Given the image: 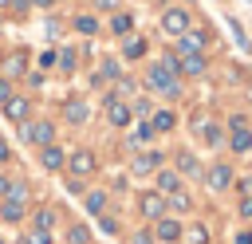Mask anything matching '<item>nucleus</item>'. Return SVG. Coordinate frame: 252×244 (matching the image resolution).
<instances>
[{
	"label": "nucleus",
	"mask_w": 252,
	"mask_h": 244,
	"mask_svg": "<svg viewBox=\"0 0 252 244\" xmlns=\"http://www.w3.org/2000/svg\"><path fill=\"white\" fill-rule=\"evenodd\" d=\"M146 83H150L154 91H161V94H169V98H177V79H173V71H169L165 63H158V67H150V75H146Z\"/></svg>",
	"instance_id": "nucleus-1"
},
{
	"label": "nucleus",
	"mask_w": 252,
	"mask_h": 244,
	"mask_svg": "<svg viewBox=\"0 0 252 244\" xmlns=\"http://www.w3.org/2000/svg\"><path fill=\"white\" fill-rule=\"evenodd\" d=\"M24 142H32V146L43 150V146L55 142V126H51V122H28V126H24Z\"/></svg>",
	"instance_id": "nucleus-2"
},
{
	"label": "nucleus",
	"mask_w": 252,
	"mask_h": 244,
	"mask_svg": "<svg viewBox=\"0 0 252 244\" xmlns=\"http://www.w3.org/2000/svg\"><path fill=\"white\" fill-rule=\"evenodd\" d=\"M67 169H71V177H75V181L91 177V173H94V153H91V150H75V153L67 157Z\"/></svg>",
	"instance_id": "nucleus-3"
},
{
	"label": "nucleus",
	"mask_w": 252,
	"mask_h": 244,
	"mask_svg": "<svg viewBox=\"0 0 252 244\" xmlns=\"http://www.w3.org/2000/svg\"><path fill=\"white\" fill-rule=\"evenodd\" d=\"M138 209H142V216L161 220V213H165V197H161V193H142V197H138Z\"/></svg>",
	"instance_id": "nucleus-4"
},
{
	"label": "nucleus",
	"mask_w": 252,
	"mask_h": 244,
	"mask_svg": "<svg viewBox=\"0 0 252 244\" xmlns=\"http://www.w3.org/2000/svg\"><path fill=\"white\" fill-rule=\"evenodd\" d=\"M161 28H165L169 35H185V31H189V16H185L181 8H169V12L161 16Z\"/></svg>",
	"instance_id": "nucleus-5"
},
{
	"label": "nucleus",
	"mask_w": 252,
	"mask_h": 244,
	"mask_svg": "<svg viewBox=\"0 0 252 244\" xmlns=\"http://www.w3.org/2000/svg\"><path fill=\"white\" fill-rule=\"evenodd\" d=\"M39 165H43L47 173H55V169H63V165H67V153L51 142V146H43V150H39Z\"/></svg>",
	"instance_id": "nucleus-6"
},
{
	"label": "nucleus",
	"mask_w": 252,
	"mask_h": 244,
	"mask_svg": "<svg viewBox=\"0 0 252 244\" xmlns=\"http://www.w3.org/2000/svg\"><path fill=\"white\" fill-rule=\"evenodd\" d=\"M106 118H110V126H130V106L118 98H106Z\"/></svg>",
	"instance_id": "nucleus-7"
},
{
	"label": "nucleus",
	"mask_w": 252,
	"mask_h": 244,
	"mask_svg": "<svg viewBox=\"0 0 252 244\" xmlns=\"http://www.w3.org/2000/svg\"><path fill=\"white\" fill-rule=\"evenodd\" d=\"M24 201H16V197H4L0 201V220H8V224H16V220H24Z\"/></svg>",
	"instance_id": "nucleus-8"
},
{
	"label": "nucleus",
	"mask_w": 252,
	"mask_h": 244,
	"mask_svg": "<svg viewBox=\"0 0 252 244\" xmlns=\"http://www.w3.org/2000/svg\"><path fill=\"white\" fill-rule=\"evenodd\" d=\"M173 71H185V75H201V71H205V59H201V55H181V59H173Z\"/></svg>",
	"instance_id": "nucleus-9"
},
{
	"label": "nucleus",
	"mask_w": 252,
	"mask_h": 244,
	"mask_svg": "<svg viewBox=\"0 0 252 244\" xmlns=\"http://www.w3.org/2000/svg\"><path fill=\"white\" fill-rule=\"evenodd\" d=\"M28 110H32V106H28V98H16V94H12V98L4 102V114H8L12 122H24V118H28Z\"/></svg>",
	"instance_id": "nucleus-10"
},
{
	"label": "nucleus",
	"mask_w": 252,
	"mask_h": 244,
	"mask_svg": "<svg viewBox=\"0 0 252 244\" xmlns=\"http://www.w3.org/2000/svg\"><path fill=\"white\" fill-rule=\"evenodd\" d=\"M63 114H67V122H75V126H79V122H87V114H91V110H87V102H83V98H67Z\"/></svg>",
	"instance_id": "nucleus-11"
},
{
	"label": "nucleus",
	"mask_w": 252,
	"mask_h": 244,
	"mask_svg": "<svg viewBox=\"0 0 252 244\" xmlns=\"http://www.w3.org/2000/svg\"><path fill=\"white\" fill-rule=\"evenodd\" d=\"M232 126H236V134H232V150H236V153L252 150V134L244 130V118H232Z\"/></svg>",
	"instance_id": "nucleus-12"
},
{
	"label": "nucleus",
	"mask_w": 252,
	"mask_h": 244,
	"mask_svg": "<svg viewBox=\"0 0 252 244\" xmlns=\"http://www.w3.org/2000/svg\"><path fill=\"white\" fill-rule=\"evenodd\" d=\"M154 236L169 244V240H177V236H181V224H177V220H169V216H161V220H158V228H154Z\"/></svg>",
	"instance_id": "nucleus-13"
},
{
	"label": "nucleus",
	"mask_w": 252,
	"mask_h": 244,
	"mask_svg": "<svg viewBox=\"0 0 252 244\" xmlns=\"http://www.w3.org/2000/svg\"><path fill=\"white\" fill-rule=\"evenodd\" d=\"M201 47H205V35L201 31H185L181 35V55H197Z\"/></svg>",
	"instance_id": "nucleus-14"
},
{
	"label": "nucleus",
	"mask_w": 252,
	"mask_h": 244,
	"mask_svg": "<svg viewBox=\"0 0 252 244\" xmlns=\"http://www.w3.org/2000/svg\"><path fill=\"white\" fill-rule=\"evenodd\" d=\"M161 165V153H138L134 157V173H154Z\"/></svg>",
	"instance_id": "nucleus-15"
},
{
	"label": "nucleus",
	"mask_w": 252,
	"mask_h": 244,
	"mask_svg": "<svg viewBox=\"0 0 252 244\" xmlns=\"http://www.w3.org/2000/svg\"><path fill=\"white\" fill-rule=\"evenodd\" d=\"M228 181H232V169L228 165H213L209 169V185L213 189H228Z\"/></svg>",
	"instance_id": "nucleus-16"
},
{
	"label": "nucleus",
	"mask_w": 252,
	"mask_h": 244,
	"mask_svg": "<svg viewBox=\"0 0 252 244\" xmlns=\"http://www.w3.org/2000/svg\"><path fill=\"white\" fill-rule=\"evenodd\" d=\"M158 189H161V197H165V193H177V189H181V177H177L173 169H161V173H158Z\"/></svg>",
	"instance_id": "nucleus-17"
},
{
	"label": "nucleus",
	"mask_w": 252,
	"mask_h": 244,
	"mask_svg": "<svg viewBox=\"0 0 252 244\" xmlns=\"http://www.w3.org/2000/svg\"><path fill=\"white\" fill-rule=\"evenodd\" d=\"M173 122H177V118H173V110H158V114H154V122H150V130H154V134H158V130H173Z\"/></svg>",
	"instance_id": "nucleus-18"
},
{
	"label": "nucleus",
	"mask_w": 252,
	"mask_h": 244,
	"mask_svg": "<svg viewBox=\"0 0 252 244\" xmlns=\"http://www.w3.org/2000/svg\"><path fill=\"white\" fill-rule=\"evenodd\" d=\"M51 224H55V213L51 209H35V228L39 232H51Z\"/></svg>",
	"instance_id": "nucleus-19"
},
{
	"label": "nucleus",
	"mask_w": 252,
	"mask_h": 244,
	"mask_svg": "<svg viewBox=\"0 0 252 244\" xmlns=\"http://www.w3.org/2000/svg\"><path fill=\"white\" fill-rule=\"evenodd\" d=\"M20 71H24V51H16V55L4 59V75H20Z\"/></svg>",
	"instance_id": "nucleus-20"
},
{
	"label": "nucleus",
	"mask_w": 252,
	"mask_h": 244,
	"mask_svg": "<svg viewBox=\"0 0 252 244\" xmlns=\"http://www.w3.org/2000/svg\"><path fill=\"white\" fill-rule=\"evenodd\" d=\"M102 209H106V193H98V189L87 193V213H102Z\"/></svg>",
	"instance_id": "nucleus-21"
},
{
	"label": "nucleus",
	"mask_w": 252,
	"mask_h": 244,
	"mask_svg": "<svg viewBox=\"0 0 252 244\" xmlns=\"http://www.w3.org/2000/svg\"><path fill=\"white\" fill-rule=\"evenodd\" d=\"M185 240H189V244H209V232H205V224H189Z\"/></svg>",
	"instance_id": "nucleus-22"
},
{
	"label": "nucleus",
	"mask_w": 252,
	"mask_h": 244,
	"mask_svg": "<svg viewBox=\"0 0 252 244\" xmlns=\"http://www.w3.org/2000/svg\"><path fill=\"white\" fill-rule=\"evenodd\" d=\"M75 31H83V35H94V31H98L94 16H79V20H75Z\"/></svg>",
	"instance_id": "nucleus-23"
},
{
	"label": "nucleus",
	"mask_w": 252,
	"mask_h": 244,
	"mask_svg": "<svg viewBox=\"0 0 252 244\" xmlns=\"http://www.w3.org/2000/svg\"><path fill=\"white\" fill-rule=\"evenodd\" d=\"M177 169H181V173H201V165H197L193 153H181V157H177Z\"/></svg>",
	"instance_id": "nucleus-24"
},
{
	"label": "nucleus",
	"mask_w": 252,
	"mask_h": 244,
	"mask_svg": "<svg viewBox=\"0 0 252 244\" xmlns=\"http://www.w3.org/2000/svg\"><path fill=\"white\" fill-rule=\"evenodd\" d=\"M67 244H91V232H87L83 224H75V228L67 232Z\"/></svg>",
	"instance_id": "nucleus-25"
},
{
	"label": "nucleus",
	"mask_w": 252,
	"mask_h": 244,
	"mask_svg": "<svg viewBox=\"0 0 252 244\" xmlns=\"http://www.w3.org/2000/svg\"><path fill=\"white\" fill-rule=\"evenodd\" d=\"M146 138H154V130H150V122H142V126L134 130V138H130V146H142Z\"/></svg>",
	"instance_id": "nucleus-26"
},
{
	"label": "nucleus",
	"mask_w": 252,
	"mask_h": 244,
	"mask_svg": "<svg viewBox=\"0 0 252 244\" xmlns=\"http://www.w3.org/2000/svg\"><path fill=\"white\" fill-rule=\"evenodd\" d=\"M24 244H51V232H39V228H32V232L24 236Z\"/></svg>",
	"instance_id": "nucleus-27"
},
{
	"label": "nucleus",
	"mask_w": 252,
	"mask_h": 244,
	"mask_svg": "<svg viewBox=\"0 0 252 244\" xmlns=\"http://www.w3.org/2000/svg\"><path fill=\"white\" fill-rule=\"evenodd\" d=\"M130 24H134L130 16H114V20H110V28H114L118 35H126V31H130Z\"/></svg>",
	"instance_id": "nucleus-28"
},
{
	"label": "nucleus",
	"mask_w": 252,
	"mask_h": 244,
	"mask_svg": "<svg viewBox=\"0 0 252 244\" xmlns=\"http://www.w3.org/2000/svg\"><path fill=\"white\" fill-rule=\"evenodd\" d=\"M142 51H146V39H130L126 43V59H138Z\"/></svg>",
	"instance_id": "nucleus-29"
},
{
	"label": "nucleus",
	"mask_w": 252,
	"mask_h": 244,
	"mask_svg": "<svg viewBox=\"0 0 252 244\" xmlns=\"http://www.w3.org/2000/svg\"><path fill=\"white\" fill-rule=\"evenodd\" d=\"M169 205H173L177 213H185V209H189V197H185V193L177 189V193H169Z\"/></svg>",
	"instance_id": "nucleus-30"
},
{
	"label": "nucleus",
	"mask_w": 252,
	"mask_h": 244,
	"mask_svg": "<svg viewBox=\"0 0 252 244\" xmlns=\"http://www.w3.org/2000/svg\"><path fill=\"white\" fill-rule=\"evenodd\" d=\"M55 59L63 63V71H71V67H75V51H63V55H55Z\"/></svg>",
	"instance_id": "nucleus-31"
},
{
	"label": "nucleus",
	"mask_w": 252,
	"mask_h": 244,
	"mask_svg": "<svg viewBox=\"0 0 252 244\" xmlns=\"http://www.w3.org/2000/svg\"><path fill=\"white\" fill-rule=\"evenodd\" d=\"M98 224H102V232H118V220H114V216H102Z\"/></svg>",
	"instance_id": "nucleus-32"
},
{
	"label": "nucleus",
	"mask_w": 252,
	"mask_h": 244,
	"mask_svg": "<svg viewBox=\"0 0 252 244\" xmlns=\"http://www.w3.org/2000/svg\"><path fill=\"white\" fill-rule=\"evenodd\" d=\"M8 98H12V83H8V79H0V102H8Z\"/></svg>",
	"instance_id": "nucleus-33"
},
{
	"label": "nucleus",
	"mask_w": 252,
	"mask_h": 244,
	"mask_svg": "<svg viewBox=\"0 0 252 244\" xmlns=\"http://www.w3.org/2000/svg\"><path fill=\"white\" fill-rule=\"evenodd\" d=\"M4 161H12V146L0 138V165H4Z\"/></svg>",
	"instance_id": "nucleus-34"
},
{
	"label": "nucleus",
	"mask_w": 252,
	"mask_h": 244,
	"mask_svg": "<svg viewBox=\"0 0 252 244\" xmlns=\"http://www.w3.org/2000/svg\"><path fill=\"white\" fill-rule=\"evenodd\" d=\"M240 213H244V216H252V197H244V201H240Z\"/></svg>",
	"instance_id": "nucleus-35"
},
{
	"label": "nucleus",
	"mask_w": 252,
	"mask_h": 244,
	"mask_svg": "<svg viewBox=\"0 0 252 244\" xmlns=\"http://www.w3.org/2000/svg\"><path fill=\"white\" fill-rule=\"evenodd\" d=\"M8 185H12V181H8V177H4V173H0V201H4V197H8Z\"/></svg>",
	"instance_id": "nucleus-36"
},
{
	"label": "nucleus",
	"mask_w": 252,
	"mask_h": 244,
	"mask_svg": "<svg viewBox=\"0 0 252 244\" xmlns=\"http://www.w3.org/2000/svg\"><path fill=\"white\" fill-rule=\"evenodd\" d=\"M236 244H252V232H240V236H236Z\"/></svg>",
	"instance_id": "nucleus-37"
},
{
	"label": "nucleus",
	"mask_w": 252,
	"mask_h": 244,
	"mask_svg": "<svg viewBox=\"0 0 252 244\" xmlns=\"http://www.w3.org/2000/svg\"><path fill=\"white\" fill-rule=\"evenodd\" d=\"M24 4H35V8H47L51 0H24Z\"/></svg>",
	"instance_id": "nucleus-38"
},
{
	"label": "nucleus",
	"mask_w": 252,
	"mask_h": 244,
	"mask_svg": "<svg viewBox=\"0 0 252 244\" xmlns=\"http://www.w3.org/2000/svg\"><path fill=\"white\" fill-rule=\"evenodd\" d=\"M8 4H12V0H0V8H8Z\"/></svg>",
	"instance_id": "nucleus-39"
},
{
	"label": "nucleus",
	"mask_w": 252,
	"mask_h": 244,
	"mask_svg": "<svg viewBox=\"0 0 252 244\" xmlns=\"http://www.w3.org/2000/svg\"><path fill=\"white\" fill-rule=\"evenodd\" d=\"M0 244H4V240H0Z\"/></svg>",
	"instance_id": "nucleus-40"
}]
</instances>
